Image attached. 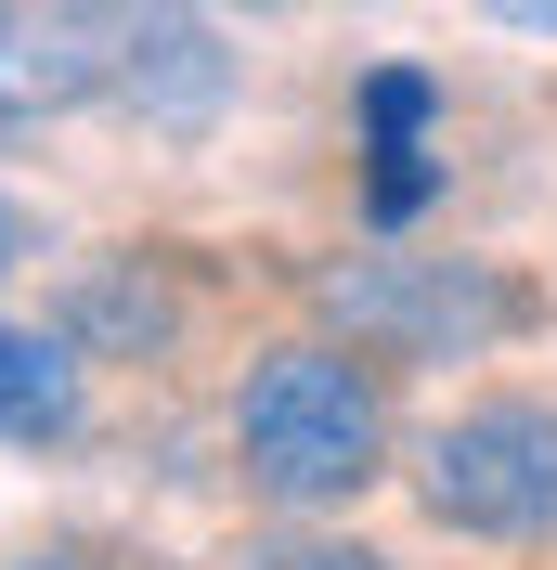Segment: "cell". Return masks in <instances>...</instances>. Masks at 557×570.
<instances>
[{
	"mask_svg": "<svg viewBox=\"0 0 557 570\" xmlns=\"http://www.w3.org/2000/svg\"><path fill=\"white\" fill-rule=\"evenodd\" d=\"M428 117H441L428 66H377V78H363V208H377V220H416L428 195H441Z\"/></svg>",
	"mask_w": 557,
	"mask_h": 570,
	"instance_id": "5",
	"label": "cell"
},
{
	"mask_svg": "<svg viewBox=\"0 0 557 570\" xmlns=\"http://www.w3.org/2000/svg\"><path fill=\"white\" fill-rule=\"evenodd\" d=\"M117 117H143V130L195 142L221 105H234V39L208 27V13H182V0H130V39H117Z\"/></svg>",
	"mask_w": 557,
	"mask_h": 570,
	"instance_id": "4",
	"label": "cell"
},
{
	"mask_svg": "<svg viewBox=\"0 0 557 570\" xmlns=\"http://www.w3.org/2000/svg\"><path fill=\"white\" fill-rule=\"evenodd\" d=\"M234 466L285 519H324L389 480V376L363 337H273L234 390Z\"/></svg>",
	"mask_w": 557,
	"mask_h": 570,
	"instance_id": "1",
	"label": "cell"
},
{
	"mask_svg": "<svg viewBox=\"0 0 557 570\" xmlns=\"http://www.w3.org/2000/svg\"><path fill=\"white\" fill-rule=\"evenodd\" d=\"M78 428V351L66 324H0V441H66Z\"/></svg>",
	"mask_w": 557,
	"mask_h": 570,
	"instance_id": "7",
	"label": "cell"
},
{
	"mask_svg": "<svg viewBox=\"0 0 557 570\" xmlns=\"http://www.w3.org/2000/svg\"><path fill=\"white\" fill-rule=\"evenodd\" d=\"M221 570H389V558L350 544V532H260V544H234Z\"/></svg>",
	"mask_w": 557,
	"mask_h": 570,
	"instance_id": "8",
	"label": "cell"
},
{
	"mask_svg": "<svg viewBox=\"0 0 557 570\" xmlns=\"http://www.w3.org/2000/svg\"><path fill=\"white\" fill-rule=\"evenodd\" d=\"M182 337V298L156 259H91L66 285V351H105V363H156Z\"/></svg>",
	"mask_w": 557,
	"mask_h": 570,
	"instance_id": "6",
	"label": "cell"
},
{
	"mask_svg": "<svg viewBox=\"0 0 557 570\" xmlns=\"http://www.w3.org/2000/svg\"><path fill=\"white\" fill-rule=\"evenodd\" d=\"M13 570H91V558H13Z\"/></svg>",
	"mask_w": 557,
	"mask_h": 570,
	"instance_id": "12",
	"label": "cell"
},
{
	"mask_svg": "<svg viewBox=\"0 0 557 570\" xmlns=\"http://www.w3.org/2000/svg\"><path fill=\"white\" fill-rule=\"evenodd\" d=\"M27 117H39V105H27V91H13V78H0V142H13V130H27Z\"/></svg>",
	"mask_w": 557,
	"mask_h": 570,
	"instance_id": "11",
	"label": "cell"
},
{
	"mask_svg": "<svg viewBox=\"0 0 557 570\" xmlns=\"http://www.w3.org/2000/svg\"><path fill=\"white\" fill-rule=\"evenodd\" d=\"M324 324L363 337L389 363H480L492 337H519L531 324V285L492 273V259H416V247H363L338 273H312Z\"/></svg>",
	"mask_w": 557,
	"mask_h": 570,
	"instance_id": "2",
	"label": "cell"
},
{
	"mask_svg": "<svg viewBox=\"0 0 557 570\" xmlns=\"http://www.w3.org/2000/svg\"><path fill=\"white\" fill-rule=\"evenodd\" d=\"M27 247H39V234H27V208H13V195H0V285L27 273Z\"/></svg>",
	"mask_w": 557,
	"mask_h": 570,
	"instance_id": "9",
	"label": "cell"
},
{
	"mask_svg": "<svg viewBox=\"0 0 557 570\" xmlns=\"http://www.w3.org/2000/svg\"><path fill=\"white\" fill-rule=\"evenodd\" d=\"M0 27H13V0H0Z\"/></svg>",
	"mask_w": 557,
	"mask_h": 570,
	"instance_id": "13",
	"label": "cell"
},
{
	"mask_svg": "<svg viewBox=\"0 0 557 570\" xmlns=\"http://www.w3.org/2000/svg\"><path fill=\"white\" fill-rule=\"evenodd\" d=\"M416 493H428L441 532L557 544V402L492 390V402H467V415H441L428 454H416Z\"/></svg>",
	"mask_w": 557,
	"mask_h": 570,
	"instance_id": "3",
	"label": "cell"
},
{
	"mask_svg": "<svg viewBox=\"0 0 557 570\" xmlns=\"http://www.w3.org/2000/svg\"><path fill=\"white\" fill-rule=\"evenodd\" d=\"M480 13H506V27H531V39H557V0H480Z\"/></svg>",
	"mask_w": 557,
	"mask_h": 570,
	"instance_id": "10",
	"label": "cell"
}]
</instances>
